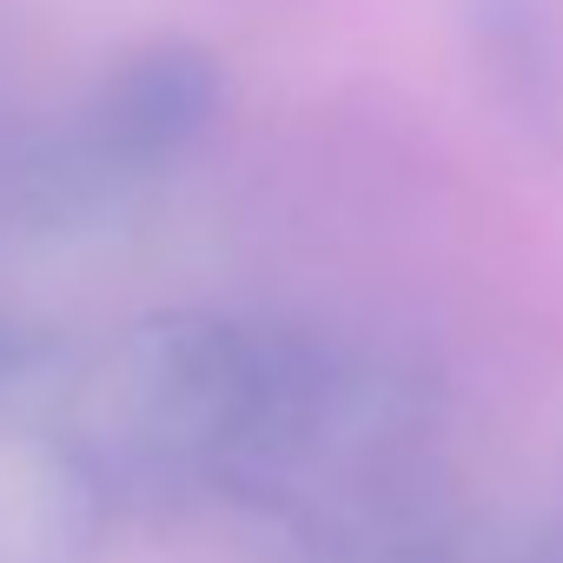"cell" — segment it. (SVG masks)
<instances>
[{
	"label": "cell",
	"instance_id": "obj_2",
	"mask_svg": "<svg viewBox=\"0 0 563 563\" xmlns=\"http://www.w3.org/2000/svg\"><path fill=\"white\" fill-rule=\"evenodd\" d=\"M299 563H457V550L444 510L431 504V484L418 477L405 490H385L358 510L312 523Z\"/></svg>",
	"mask_w": 563,
	"mask_h": 563
},
{
	"label": "cell",
	"instance_id": "obj_1",
	"mask_svg": "<svg viewBox=\"0 0 563 563\" xmlns=\"http://www.w3.org/2000/svg\"><path fill=\"white\" fill-rule=\"evenodd\" d=\"M120 490L74 424L0 418V563H100Z\"/></svg>",
	"mask_w": 563,
	"mask_h": 563
},
{
	"label": "cell",
	"instance_id": "obj_3",
	"mask_svg": "<svg viewBox=\"0 0 563 563\" xmlns=\"http://www.w3.org/2000/svg\"><path fill=\"white\" fill-rule=\"evenodd\" d=\"M510 563H563V510L556 517H543L523 543H517V556Z\"/></svg>",
	"mask_w": 563,
	"mask_h": 563
}]
</instances>
